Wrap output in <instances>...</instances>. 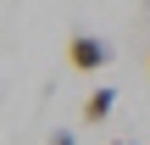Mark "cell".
<instances>
[{"instance_id": "cell-1", "label": "cell", "mask_w": 150, "mask_h": 145, "mask_svg": "<svg viewBox=\"0 0 150 145\" xmlns=\"http://www.w3.org/2000/svg\"><path fill=\"white\" fill-rule=\"evenodd\" d=\"M111 39H100V34H89V28H78L72 39H67V67L72 73H100V67H111Z\"/></svg>"}, {"instance_id": "cell-2", "label": "cell", "mask_w": 150, "mask_h": 145, "mask_svg": "<svg viewBox=\"0 0 150 145\" xmlns=\"http://www.w3.org/2000/svg\"><path fill=\"white\" fill-rule=\"evenodd\" d=\"M111 106H117V89H111V84H100V89H95V95L83 101V112H78V123H83V129H100V123L111 117Z\"/></svg>"}, {"instance_id": "cell-3", "label": "cell", "mask_w": 150, "mask_h": 145, "mask_svg": "<svg viewBox=\"0 0 150 145\" xmlns=\"http://www.w3.org/2000/svg\"><path fill=\"white\" fill-rule=\"evenodd\" d=\"M45 145H78V134H72V129H56V134H50Z\"/></svg>"}, {"instance_id": "cell-4", "label": "cell", "mask_w": 150, "mask_h": 145, "mask_svg": "<svg viewBox=\"0 0 150 145\" xmlns=\"http://www.w3.org/2000/svg\"><path fill=\"white\" fill-rule=\"evenodd\" d=\"M111 145H139V140H111Z\"/></svg>"}]
</instances>
